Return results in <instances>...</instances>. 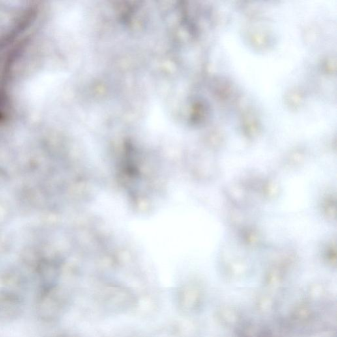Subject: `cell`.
I'll list each match as a JSON object with an SVG mask.
<instances>
[{"mask_svg":"<svg viewBox=\"0 0 337 337\" xmlns=\"http://www.w3.org/2000/svg\"><path fill=\"white\" fill-rule=\"evenodd\" d=\"M324 212L327 218L330 219L334 218L335 217L336 204L335 199L330 196L326 197L323 201Z\"/></svg>","mask_w":337,"mask_h":337,"instance_id":"1","label":"cell"},{"mask_svg":"<svg viewBox=\"0 0 337 337\" xmlns=\"http://www.w3.org/2000/svg\"><path fill=\"white\" fill-rule=\"evenodd\" d=\"M244 235V239L249 245L255 246L259 243V236L256 231L250 229V230L246 231Z\"/></svg>","mask_w":337,"mask_h":337,"instance_id":"2","label":"cell"},{"mask_svg":"<svg viewBox=\"0 0 337 337\" xmlns=\"http://www.w3.org/2000/svg\"><path fill=\"white\" fill-rule=\"evenodd\" d=\"M326 257H327L329 260L331 259H335L336 257V248L335 245H330L328 247L327 250H326Z\"/></svg>","mask_w":337,"mask_h":337,"instance_id":"3","label":"cell"}]
</instances>
